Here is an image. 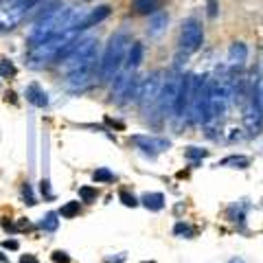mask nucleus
<instances>
[{
  "mask_svg": "<svg viewBox=\"0 0 263 263\" xmlns=\"http://www.w3.org/2000/svg\"><path fill=\"white\" fill-rule=\"evenodd\" d=\"M129 44H132V40H129V35L125 31H119L110 37V42H108V46H105L103 57H101V64H99V70H101L103 79H112L121 70Z\"/></svg>",
  "mask_w": 263,
  "mask_h": 263,
  "instance_id": "nucleus-1",
  "label": "nucleus"
},
{
  "mask_svg": "<svg viewBox=\"0 0 263 263\" xmlns=\"http://www.w3.org/2000/svg\"><path fill=\"white\" fill-rule=\"evenodd\" d=\"M189 121L193 125L209 123V77L191 75V92H189Z\"/></svg>",
  "mask_w": 263,
  "mask_h": 263,
  "instance_id": "nucleus-2",
  "label": "nucleus"
},
{
  "mask_svg": "<svg viewBox=\"0 0 263 263\" xmlns=\"http://www.w3.org/2000/svg\"><path fill=\"white\" fill-rule=\"evenodd\" d=\"M77 33L79 31H66V33H60V35H53V37L44 40L42 44L33 46L31 53H29V64L33 66V68H40V66L46 64V62H55V57L60 55V51L77 37Z\"/></svg>",
  "mask_w": 263,
  "mask_h": 263,
  "instance_id": "nucleus-3",
  "label": "nucleus"
},
{
  "mask_svg": "<svg viewBox=\"0 0 263 263\" xmlns=\"http://www.w3.org/2000/svg\"><path fill=\"white\" fill-rule=\"evenodd\" d=\"M40 0H3L0 3V33L15 29Z\"/></svg>",
  "mask_w": 263,
  "mask_h": 263,
  "instance_id": "nucleus-4",
  "label": "nucleus"
},
{
  "mask_svg": "<svg viewBox=\"0 0 263 263\" xmlns=\"http://www.w3.org/2000/svg\"><path fill=\"white\" fill-rule=\"evenodd\" d=\"M230 99V79L217 77L209 81V121H217L226 114Z\"/></svg>",
  "mask_w": 263,
  "mask_h": 263,
  "instance_id": "nucleus-5",
  "label": "nucleus"
},
{
  "mask_svg": "<svg viewBox=\"0 0 263 263\" xmlns=\"http://www.w3.org/2000/svg\"><path fill=\"white\" fill-rule=\"evenodd\" d=\"M64 62L66 72L86 68V66H95L97 62V40L95 37H86V40H77L75 48L68 53V57Z\"/></svg>",
  "mask_w": 263,
  "mask_h": 263,
  "instance_id": "nucleus-6",
  "label": "nucleus"
},
{
  "mask_svg": "<svg viewBox=\"0 0 263 263\" xmlns=\"http://www.w3.org/2000/svg\"><path fill=\"white\" fill-rule=\"evenodd\" d=\"M180 51L191 55L197 53L204 44V29H202V22L197 18H186L182 22V29H180Z\"/></svg>",
  "mask_w": 263,
  "mask_h": 263,
  "instance_id": "nucleus-7",
  "label": "nucleus"
},
{
  "mask_svg": "<svg viewBox=\"0 0 263 263\" xmlns=\"http://www.w3.org/2000/svg\"><path fill=\"white\" fill-rule=\"evenodd\" d=\"M162 77L164 72L162 70H156L152 72L147 79L141 81V86H138V97L136 101L141 103V108L147 112L152 108V105H156V99H158V92H160V86H162Z\"/></svg>",
  "mask_w": 263,
  "mask_h": 263,
  "instance_id": "nucleus-8",
  "label": "nucleus"
},
{
  "mask_svg": "<svg viewBox=\"0 0 263 263\" xmlns=\"http://www.w3.org/2000/svg\"><path fill=\"white\" fill-rule=\"evenodd\" d=\"M180 79H182V75H178V72H171V75H167L162 79L158 99H156V105H158V110L162 114L174 110V101H176V95H178V88H180Z\"/></svg>",
  "mask_w": 263,
  "mask_h": 263,
  "instance_id": "nucleus-9",
  "label": "nucleus"
},
{
  "mask_svg": "<svg viewBox=\"0 0 263 263\" xmlns=\"http://www.w3.org/2000/svg\"><path fill=\"white\" fill-rule=\"evenodd\" d=\"M129 143H134L141 152L152 154V156L160 154V152H167L169 145H171L167 138H156V136H147V134H136V136H132Z\"/></svg>",
  "mask_w": 263,
  "mask_h": 263,
  "instance_id": "nucleus-10",
  "label": "nucleus"
},
{
  "mask_svg": "<svg viewBox=\"0 0 263 263\" xmlns=\"http://www.w3.org/2000/svg\"><path fill=\"white\" fill-rule=\"evenodd\" d=\"M243 125L250 134H257V132L261 129V125H263V110H261L254 92H252V99L248 101V105H246V110H243Z\"/></svg>",
  "mask_w": 263,
  "mask_h": 263,
  "instance_id": "nucleus-11",
  "label": "nucleus"
},
{
  "mask_svg": "<svg viewBox=\"0 0 263 263\" xmlns=\"http://www.w3.org/2000/svg\"><path fill=\"white\" fill-rule=\"evenodd\" d=\"M189 92H191V75H182L180 79V88H178V95H176V101H174V110L171 114L178 119H182L186 114V105H189Z\"/></svg>",
  "mask_w": 263,
  "mask_h": 263,
  "instance_id": "nucleus-12",
  "label": "nucleus"
},
{
  "mask_svg": "<svg viewBox=\"0 0 263 263\" xmlns=\"http://www.w3.org/2000/svg\"><path fill=\"white\" fill-rule=\"evenodd\" d=\"M246 60H248V46L243 42H233L228 46V53H226V62H228V68L230 70H239L246 66Z\"/></svg>",
  "mask_w": 263,
  "mask_h": 263,
  "instance_id": "nucleus-13",
  "label": "nucleus"
},
{
  "mask_svg": "<svg viewBox=\"0 0 263 263\" xmlns=\"http://www.w3.org/2000/svg\"><path fill=\"white\" fill-rule=\"evenodd\" d=\"M143 55H145V46H143L141 42L129 44L127 55H125V64L121 66L123 72H129V75H134L136 68H138V66H141V62H143Z\"/></svg>",
  "mask_w": 263,
  "mask_h": 263,
  "instance_id": "nucleus-14",
  "label": "nucleus"
},
{
  "mask_svg": "<svg viewBox=\"0 0 263 263\" xmlns=\"http://www.w3.org/2000/svg\"><path fill=\"white\" fill-rule=\"evenodd\" d=\"M92 70L95 66H86V68H79V70H72L68 72V79H66V86L70 90H81L90 84V79H92Z\"/></svg>",
  "mask_w": 263,
  "mask_h": 263,
  "instance_id": "nucleus-15",
  "label": "nucleus"
},
{
  "mask_svg": "<svg viewBox=\"0 0 263 263\" xmlns=\"http://www.w3.org/2000/svg\"><path fill=\"white\" fill-rule=\"evenodd\" d=\"M169 27V13L167 11H156L149 15V24H147V35L160 37Z\"/></svg>",
  "mask_w": 263,
  "mask_h": 263,
  "instance_id": "nucleus-16",
  "label": "nucleus"
},
{
  "mask_svg": "<svg viewBox=\"0 0 263 263\" xmlns=\"http://www.w3.org/2000/svg\"><path fill=\"white\" fill-rule=\"evenodd\" d=\"M110 13H112L110 5H101V7H97V9H88L86 18L81 20V24L77 27V31H84V29H90V27H95V24H99V22H103V20L108 18Z\"/></svg>",
  "mask_w": 263,
  "mask_h": 263,
  "instance_id": "nucleus-17",
  "label": "nucleus"
},
{
  "mask_svg": "<svg viewBox=\"0 0 263 263\" xmlns=\"http://www.w3.org/2000/svg\"><path fill=\"white\" fill-rule=\"evenodd\" d=\"M24 97H27V101L33 103L35 108H46V105H48V95L37 84L27 86V90H24Z\"/></svg>",
  "mask_w": 263,
  "mask_h": 263,
  "instance_id": "nucleus-18",
  "label": "nucleus"
},
{
  "mask_svg": "<svg viewBox=\"0 0 263 263\" xmlns=\"http://www.w3.org/2000/svg\"><path fill=\"white\" fill-rule=\"evenodd\" d=\"M132 9L138 15H152L160 11V0H132Z\"/></svg>",
  "mask_w": 263,
  "mask_h": 263,
  "instance_id": "nucleus-19",
  "label": "nucleus"
},
{
  "mask_svg": "<svg viewBox=\"0 0 263 263\" xmlns=\"http://www.w3.org/2000/svg\"><path fill=\"white\" fill-rule=\"evenodd\" d=\"M141 204L145 209H149V211H162L164 209V195L162 193H145L141 197Z\"/></svg>",
  "mask_w": 263,
  "mask_h": 263,
  "instance_id": "nucleus-20",
  "label": "nucleus"
},
{
  "mask_svg": "<svg viewBox=\"0 0 263 263\" xmlns=\"http://www.w3.org/2000/svg\"><path fill=\"white\" fill-rule=\"evenodd\" d=\"M219 164L221 167H233V169H246L250 164V158L248 156H226Z\"/></svg>",
  "mask_w": 263,
  "mask_h": 263,
  "instance_id": "nucleus-21",
  "label": "nucleus"
},
{
  "mask_svg": "<svg viewBox=\"0 0 263 263\" xmlns=\"http://www.w3.org/2000/svg\"><path fill=\"white\" fill-rule=\"evenodd\" d=\"M60 213H46V215L42 217V221H40V226H42L44 230H48V233H53V230H57V226H60Z\"/></svg>",
  "mask_w": 263,
  "mask_h": 263,
  "instance_id": "nucleus-22",
  "label": "nucleus"
},
{
  "mask_svg": "<svg viewBox=\"0 0 263 263\" xmlns=\"http://www.w3.org/2000/svg\"><path fill=\"white\" fill-rule=\"evenodd\" d=\"M77 215H79V202H66L60 211V217H66V219H72Z\"/></svg>",
  "mask_w": 263,
  "mask_h": 263,
  "instance_id": "nucleus-23",
  "label": "nucleus"
},
{
  "mask_svg": "<svg viewBox=\"0 0 263 263\" xmlns=\"http://www.w3.org/2000/svg\"><path fill=\"white\" fill-rule=\"evenodd\" d=\"M92 180H95L97 184H101V182H112V180H114V174H112L110 169H105V167H99L95 174H92Z\"/></svg>",
  "mask_w": 263,
  "mask_h": 263,
  "instance_id": "nucleus-24",
  "label": "nucleus"
},
{
  "mask_svg": "<svg viewBox=\"0 0 263 263\" xmlns=\"http://www.w3.org/2000/svg\"><path fill=\"white\" fill-rule=\"evenodd\" d=\"M15 66H13V62L11 60H0V77H5V79H9V77H15Z\"/></svg>",
  "mask_w": 263,
  "mask_h": 263,
  "instance_id": "nucleus-25",
  "label": "nucleus"
},
{
  "mask_svg": "<svg viewBox=\"0 0 263 263\" xmlns=\"http://www.w3.org/2000/svg\"><path fill=\"white\" fill-rule=\"evenodd\" d=\"M174 235L176 237H193L195 235V228L193 226H189V224H184V221H178V224L174 226Z\"/></svg>",
  "mask_w": 263,
  "mask_h": 263,
  "instance_id": "nucleus-26",
  "label": "nucleus"
},
{
  "mask_svg": "<svg viewBox=\"0 0 263 263\" xmlns=\"http://www.w3.org/2000/svg\"><path fill=\"white\" fill-rule=\"evenodd\" d=\"M79 197H81V202H97L99 191L95 186H81L79 189Z\"/></svg>",
  "mask_w": 263,
  "mask_h": 263,
  "instance_id": "nucleus-27",
  "label": "nucleus"
},
{
  "mask_svg": "<svg viewBox=\"0 0 263 263\" xmlns=\"http://www.w3.org/2000/svg\"><path fill=\"white\" fill-rule=\"evenodd\" d=\"M184 156H186V158L189 160H202V158H206V156H209V152L206 149H200V147H189V149L184 152Z\"/></svg>",
  "mask_w": 263,
  "mask_h": 263,
  "instance_id": "nucleus-28",
  "label": "nucleus"
},
{
  "mask_svg": "<svg viewBox=\"0 0 263 263\" xmlns=\"http://www.w3.org/2000/svg\"><path fill=\"white\" fill-rule=\"evenodd\" d=\"M119 200H121L123 204H125L127 209H134V206H138V200H136V197L132 195V193H127V191H121V193H119Z\"/></svg>",
  "mask_w": 263,
  "mask_h": 263,
  "instance_id": "nucleus-29",
  "label": "nucleus"
},
{
  "mask_svg": "<svg viewBox=\"0 0 263 263\" xmlns=\"http://www.w3.org/2000/svg\"><path fill=\"white\" fill-rule=\"evenodd\" d=\"M217 11H219L217 0H206V15L209 18H217Z\"/></svg>",
  "mask_w": 263,
  "mask_h": 263,
  "instance_id": "nucleus-30",
  "label": "nucleus"
},
{
  "mask_svg": "<svg viewBox=\"0 0 263 263\" xmlns=\"http://www.w3.org/2000/svg\"><path fill=\"white\" fill-rule=\"evenodd\" d=\"M22 197L27 200V204H35V197H33V191H31V186L29 184H22Z\"/></svg>",
  "mask_w": 263,
  "mask_h": 263,
  "instance_id": "nucleus-31",
  "label": "nucleus"
},
{
  "mask_svg": "<svg viewBox=\"0 0 263 263\" xmlns=\"http://www.w3.org/2000/svg\"><path fill=\"white\" fill-rule=\"evenodd\" d=\"M53 261L55 263H70V257L64 250H57V252H53Z\"/></svg>",
  "mask_w": 263,
  "mask_h": 263,
  "instance_id": "nucleus-32",
  "label": "nucleus"
},
{
  "mask_svg": "<svg viewBox=\"0 0 263 263\" xmlns=\"http://www.w3.org/2000/svg\"><path fill=\"white\" fill-rule=\"evenodd\" d=\"M254 97H257V101L261 105V110H263V79L257 84V88H254Z\"/></svg>",
  "mask_w": 263,
  "mask_h": 263,
  "instance_id": "nucleus-33",
  "label": "nucleus"
},
{
  "mask_svg": "<svg viewBox=\"0 0 263 263\" xmlns=\"http://www.w3.org/2000/svg\"><path fill=\"white\" fill-rule=\"evenodd\" d=\"M3 248H7V250H18L20 243L15 241V239H7V241H3Z\"/></svg>",
  "mask_w": 263,
  "mask_h": 263,
  "instance_id": "nucleus-34",
  "label": "nucleus"
},
{
  "mask_svg": "<svg viewBox=\"0 0 263 263\" xmlns=\"http://www.w3.org/2000/svg\"><path fill=\"white\" fill-rule=\"evenodd\" d=\"M20 263H40L35 254H22L20 257Z\"/></svg>",
  "mask_w": 263,
  "mask_h": 263,
  "instance_id": "nucleus-35",
  "label": "nucleus"
},
{
  "mask_svg": "<svg viewBox=\"0 0 263 263\" xmlns=\"http://www.w3.org/2000/svg\"><path fill=\"white\" fill-rule=\"evenodd\" d=\"M0 224H3L5 230H13V224H11V221H7V217H3V221H0Z\"/></svg>",
  "mask_w": 263,
  "mask_h": 263,
  "instance_id": "nucleus-36",
  "label": "nucleus"
},
{
  "mask_svg": "<svg viewBox=\"0 0 263 263\" xmlns=\"http://www.w3.org/2000/svg\"><path fill=\"white\" fill-rule=\"evenodd\" d=\"M24 228H29V221L27 219H20L18 221V230H24Z\"/></svg>",
  "mask_w": 263,
  "mask_h": 263,
  "instance_id": "nucleus-37",
  "label": "nucleus"
},
{
  "mask_svg": "<svg viewBox=\"0 0 263 263\" xmlns=\"http://www.w3.org/2000/svg\"><path fill=\"white\" fill-rule=\"evenodd\" d=\"M0 263H9V257H5V254L0 252Z\"/></svg>",
  "mask_w": 263,
  "mask_h": 263,
  "instance_id": "nucleus-38",
  "label": "nucleus"
},
{
  "mask_svg": "<svg viewBox=\"0 0 263 263\" xmlns=\"http://www.w3.org/2000/svg\"><path fill=\"white\" fill-rule=\"evenodd\" d=\"M230 263H243V261H241V259H237V257H235V259H230Z\"/></svg>",
  "mask_w": 263,
  "mask_h": 263,
  "instance_id": "nucleus-39",
  "label": "nucleus"
},
{
  "mask_svg": "<svg viewBox=\"0 0 263 263\" xmlns=\"http://www.w3.org/2000/svg\"><path fill=\"white\" fill-rule=\"evenodd\" d=\"M152 263H154V261H152Z\"/></svg>",
  "mask_w": 263,
  "mask_h": 263,
  "instance_id": "nucleus-40",
  "label": "nucleus"
}]
</instances>
